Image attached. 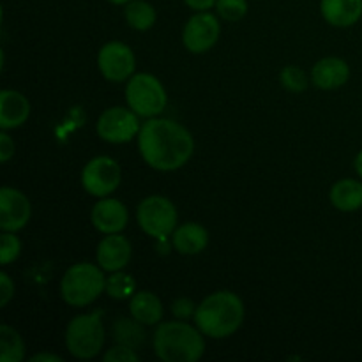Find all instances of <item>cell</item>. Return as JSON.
I'll list each match as a JSON object with an SVG mask.
<instances>
[{
	"mask_svg": "<svg viewBox=\"0 0 362 362\" xmlns=\"http://www.w3.org/2000/svg\"><path fill=\"white\" fill-rule=\"evenodd\" d=\"M136 138L144 161L158 172L182 168L194 151V140L189 131L170 119L152 117L141 126Z\"/></svg>",
	"mask_w": 362,
	"mask_h": 362,
	"instance_id": "1",
	"label": "cell"
},
{
	"mask_svg": "<svg viewBox=\"0 0 362 362\" xmlns=\"http://www.w3.org/2000/svg\"><path fill=\"white\" fill-rule=\"evenodd\" d=\"M244 322V303L237 293L219 290L205 297L197 308L194 324L212 339H225L235 334Z\"/></svg>",
	"mask_w": 362,
	"mask_h": 362,
	"instance_id": "2",
	"label": "cell"
},
{
	"mask_svg": "<svg viewBox=\"0 0 362 362\" xmlns=\"http://www.w3.org/2000/svg\"><path fill=\"white\" fill-rule=\"evenodd\" d=\"M154 352L165 362H194L205 352L204 332L186 322H163L154 332Z\"/></svg>",
	"mask_w": 362,
	"mask_h": 362,
	"instance_id": "3",
	"label": "cell"
},
{
	"mask_svg": "<svg viewBox=\"0 0 362 362\" xmlns=\"http://www.w3.org/2000/svg\"><path fill=\"white\" fill-rule=\"evenodd\" d=\"M106 292V278L99 265L80 262L71 265L60 281L64 303L73 308H85Z\"/></svg>",
	"mask_w": 362,
	"mask_h": 362,
	"instance_id": "4",
	"label": "cell"
},
{
	"mask_svg": "<svg viewBox=\"0 0 362 362\" xmlns=\"http://www.w3.org/2000/svg\"><path fill=\"white\" fill-rule=\"evenodd\" d=\"M66 349L76 359H94L105 345L106 332L103 325V311L80 315L66 327Z\"/></svg>",
	"mask_w": 362,
	"mask_h": 362,
	"instance_id": "5",
	"label": "cell"
},
{
	"mask_svg": "<svg viewBox=\"0 0 362 362\" xmlns=\"http://www.w3.org/2000/svg\"><path fill=\"white\" fill-rule=\"evenodd\" d=\"M127 106L145 119H152L165 112L168 95L161 81L151 73L133 74L126 87Z\"/></svg>",
	"mask_w": 362,
	"mask_h": 362,
	"instance_id": "6",
	"label": "cell"
},
{
	"mask_svg": "<svg viewBox=\"0 0 362 362\" xmlns=\"http://www.w3.org/2000/svg\"><path fill=\"white\" fill-rule=\"evenodd\" d=\"M136 221L148 237L165 240L170 233L175 232L179 214L173 202L154 194L140 202L136 209Z\"/></svg>",
	"mask_w": 362,
	"mask_h": 362,
	"instance_id": "7",
	"label": "cell"
},
{
	"mask_svg": "<svg viewBox=\"0 0 362 362\" xmlns=\"http://www.w3.org/2000/svg\"><path fill=\"white\" fill-rule=\"evenodd\" d=\"M122 170L115 159L108 156H98L90 159L81 170V186L95 198H106L120 186Z\"/></svg>",
	"mask_w": 362,
	"mask_h": 362,
	"instance_id": "8",
	"label": "cell"
},
{
	"mask_svg": "<svg viewBox=\"0 0 362 362\" xmlns=\"http://www.w3.org/2000/svg\"><path fill=\"white\" fill-rule=\"evenodd\" d=\"M138 117L140 115L131 108L113 106L99 115L95 131H98L99 138L108 144H126L140 133L141 126Z\"/></svg>",
	"mask_w": 362,
	"mask_h": 362,
	"instance_id": "9",
	"label": "cell"
},
{
	"mask_svg": "<svg viewBox=\"0 0 362 362\" xmlns=\"http://www.w3.org/2000/svg\"><path fill=\"white\" fill-rule=\"evenodd\" d=\"M219 34H221V25L218 18L209 11H198L184 25L182 42L187 52L200 55L207 53L218 42Z\"/></svg>",
	"mask_w": 362,
	"mask_h": 362,
	"instance_id": "10",
	"label": "cell"
},
{
	"mask_svg": "<svg viewBox=\"0 0 362 362\" xmlns=\"http://www.w3.org/2000/svg\"><path fill=\"white\" fill-rule=\"evenodd\" d=\"M98 67L108 81H126L133 76L136 59L133 49L120 41H110L99 49Z\"/></svg>",
	"mask_w": 362,
	"mask_h": 362,
	"instance_id": "11",
	"label": "cell"
},
{
	"mask_svg": "<svg viewBox=\"0 0 362 362\" xmlns=\"http://www.w3.org/2000/svg\"><path fill=\"white\" fill-rule=\"evenodd\" d=\"M30 216L32 205L27 194L9 186H4L0 189V230L2 232H20L28 225Z\"/></svg>",
	"mask_w": 362,
	"mask_h": 362,
	"instance_id": "12",
	"label": "cell"
},
{
	"mask_svg": "<svg viewBox=\"0 0 362 362\" xmlns=\"http://www.w3.org/2000/svg\"><path fill=\"white\" fill-rule=\"evenodd\" d=\"M90 221L98 232L110 235V233H120L127 226L129 212L127 207L117 198H99L90 214Z\"/></svg>",
	"mask_w": 362,
	"mask_h": 362,
	"instance_id": "13",
	"label": "cell"
},
{
	"mask_svg": "<svg viewBox=\"0 0 362 362\" xmlns=\"http://www.w3.org/2000/svg\"><path fill=\"white\" fill-rule=\"evenodd\" d=\"M131 243L120 233H110L106 235L101 243L98 244V251H95V258L103 271L117 272L122 271L131 260Z\"/></svg>",
	"mask_w": 362,
	"mask_h": 362,
	"instance_id": "14",
	"label": "cell"
},
{
	"mask_svg": "<svg viewBox=\"0 0 362 362\" xmlns=\"http://www.w3.org/2000/svg\"><path fill=\"white\" fill-rule=\"evenodd\" d=\"M350 78L349 64L338 57H325L311 69V81L322 90H334L343 87Z\"/></svg>",
	"mask_w": 362,
	"mask_h": 362,
	"instance_id": "15",
	"label": "cell"
},
{
	"mask_svg": "<svg viewBox=\"0 0 362 362\" xmlns=\"http://www.w3.org/2000/svg\"><path fill=\"white\" fill-rule=\"evenodd\" d=\"M30 115V103L21 92L4 88L0 92V127L2 131L23 126Z\"/></svg>",
	"mask_w": 362,
	"mask_h": 362,
	"instance_id": "16",
	"label": "cell"
},
{
	"mask_svg": "<svg viewBox=\"0 0 362 362\" xmlns=\"http://www.w3.org/2000/svg\"><path fill=\"white\" fill-rule=\"evenodd\" d=\"M320 13L332 27H352L362 16V0H320Z\"/></svg>",
	"mask_w": 362,
	"mask_h": 362,
	"instance_id": "17",
	"label": "cell"
},
{
	"mask_svg": "<svg viewBox=\"0 0 362 362\" xmlns=\"http://www.w3.org/2000/svg\"><path fill=\"white\" fill-rule=\"evenodd\" d=\"M129 313L134 320L144 325H156L163 320V303L156 293L141 290L131 297Z\"/></svg>",
	"mask_w": 362,
	"mask_h": 362,
	"instance_id": "18",
	"label": "cell"
},
{
	"mask_svg": "<svg viewBox=\"0 0 362 362\" xmlns=\"http://www.w3.org/2000/svg\"><path fill=\"white\" fill-rule=\"evenodd\" d=\"M173 235V247L180 255H198L207 247L209 232L198 223H184L175 228Z\"/></svg>",
	"mask_w": 362,
	"mask_h": 362,
	"instance_id": "19",
	"label": "cell"
},
{
	"mask_svg": "<svg viewBox=\"0 0 362 362\" xmlns=\"http://www.w3.org/2000/svg\"><path fill=\"white\" fill-rule=\"evenodd\" d=\"M331 204L341 212H354L362 207V182L341 179L331 187Z\"/></svg>",
	"mask_w": 362,
	"mask_h": 362,
	"instance_id": "20",
	"label": "cell"
},
{
	"mask_svg": "<svg viewBox=\"0 0 362 362\" xmlns=\"http://www.w3.org/2000/svg\"><path fill=\"white\" fill-rule=\"evenodd\" d=\"M124 18L134 30L145 32L154 27L158 13H156V7L145 0H131L124 7Z\"/></svg>",
	"mask_w": 362,
	"mask_h": 362,
	"instance_id": "21",
	"label": "cell"
},
{
	"mask_svg": "<svg viewBox=\"0 0 362 362\" xmlns=\"http://www.w3.org/2000/svg\"><path fill=\"white\" fill-rule=\"evenodd\" d=\"M25 359V343L20 332L11 325H0V362H21Z\"/></svg>",
	"mask_w": 362,
	"mask_h": 362,
	"instance_id": "22",
	"label": "cell"
},
{
	"mask_svg": "<svg viewBox=\"0 0 362 362\" xmlns=\"http://www.w3.org/2000/svg\"><path fill=\"white\" fill-rule=\"evenodd\" d=\"M113 338L120 345H127L136 350L145 341L144 324H140L134 318H117L112 327Z\"/></svg>",
	"mask_w": 362,
	"mask_h": 362,
	"instance_id": "23",
	"label": "cell"
},
{
	"mask_svg": "<svg viewBox=\"0 0 362 362\" xmlns=\"http://www.w3.org/2000/svg\"><path fill=\"white\" fill-rule=\"evenodd\" d=\"M106 293H108L112 299L124 300L129 299L136 293V281L131 274L122 271L112 272L110 278H106Z\"/></svg>",
	"mask_w": 362,
	"mask_h": 362,
	"instance_id": "24",
	"label": "cell"
},
{
	"mask_svg": "<svg viewBox=\"0 0 362 362\" xmlns=\"http://www.w3.org/2000/svg\"><path fill=\"white\" fill-rule=\"evenodd\" d=\"M279 81H281V85L286 88V90L296 92V94L304 92L308 88V85H310V78H308V74L297 66L283 67V71L279 73Z\"/></svg>",
	"mask_w": 362,
	"mask_h": 362,
	"instance_id": "25",
	"label": "cell"
},
{
	"mask_svg": "<svg viewBox=\"0 0 362 362\" xmlns=\"http://www.w3.org/2000/svg\"><path fill=\"white\" fill-rule=\"evenodd\" d=\"M216 11L226 21H240L247 14V0H218Z\"/></svg>",
	"mask_w": 362,
	"mask_h": 362,
	"instance_id": "26",
	"label": "cell"
},
{
	"mask_svg": "<svg viewBox=\"0 0 362 362\" xmlns=\"http://www.w3.org/2000/svg\"><path fill=\"white\" fill-rule=\"evenodd\" d=\"M21 253V240L14 235V232H4L0 237V264L6 265L13 264L18 260Z\"/></svg>",
	"mask_w": 362,
	"mask_h": 362,
	"instance_id": "27",
	"label": "cell"
},
{
	"mask_svg": "<svg viewBox=\"0 0 362 362\" xmlns=\"http://www.w3.org/2000/svg\"><path fill=\"white\" fill-rule=\"evenodd\" d=\"M103 359H105V362H138L140 357H138L134 349L117 343L115 346L108 349V352L103 356Z\"/></svg>",
	"mask_w": 362,
	"mask_h": 362,
	"instance_id": "28",
	"label": "cell"
},
{
	"mask_svg": "<svg viewBox=\"0 0 362 362\" xmlns=\"http://www.w3.org/2000/svg\"><path fill=\"white\" fill-rule=\"evenodd\" d=\"M197 308L198 306L191 299H187V297H180V299H177L175 303L172 304V313L175 315V318H179V320H186V318L194 317Z\"/></svg>",
	"mask_w": 362,
	"mask_h": 362,
	"instance_id": "29",
	"label": "cell"
},
{
	"mask_svg": "<svg viewBox=\"0 0 362 362\" xmlns=\"http://www.w3.org/2000/svg\"><path fill=\"white\" fill-rule=\"evenodd\" d=\"M14 297V281L7 272H0V306L6 308Z\"/></svg>",
	"mask_w": 362,
	"mask_h": 362,
	"instance_id": "30",
	"label": "cell"
},
{
	"mask_svg": "<svg viewBox=\"0 0 362 362\" xmlns=\"http://www.w3.org/2000/svg\"><path fill=\"white\" fill-rule=\"evenodd\" d=\"M14 151H16V145H14V140L2 131L0 133V161L7 163L14 156Z\"/></svg>",
	"mask_w": 362,
	"mask_h": 362,
	"instance_id": "31",
	"label": "cell"
},
{
	"mask_svg": "<svg viewBox=\"0 0 362 362\" xmlns=\"http://www.w3.org/2000/svg\"><path fill=\"white\" fill-rule=\"evenodd\" d=\"M216 2L218 0H184V4H186L187 7H191L193 11H209L212 9V7H216Z\"/></svg>",
	"mask_w": 362,
	"mask_h": 362,
	"instance_id": "32",
	"label": "cell"
},
{
	"mask_svg": "<svg viewBox=\"0 0 362 362\" xmlns=\"http://www.w3.org/2000/svg\"><path fill=\"white\" fill-rule=\"evenodd\" d=\"M32 362H64V359L60 356H55V354H35V356L30 357Z\"/></svg>",
	"mask_w": 362,
	"mask_h": 362,
	"instance_id": "33",
	"label": "cell"
},
{
	"mask_svg": "<svg viewBox=\"0 0 362 362\" xmlns=\"http://www.w3.org/2000/svg\"><path fill=\"white\" fill-rule=\"evenodd\" d=\"M354 166H356V172L362 177V151L356 156V161H354Z\"/></svg>",
	"mask_w": 362,
	"mask_h": 362,
	"instance_id": "34",
	"label": "cell"
},
{
	"mask_svg": "<svg viewBox=\"0 0 362 362\" xmlns=\"http://www.w3.org/2000/svg\"><path fill=\"white\" fill-rule=\"evenodd\" d=\"M110 4H115V6H126V4H129L131 0H108Z\"/></svg>",
	"mask_w": 362,
	"mask_h": 362,
	"instance_id": "35",
	"label": "cell"
}]
</instances>
